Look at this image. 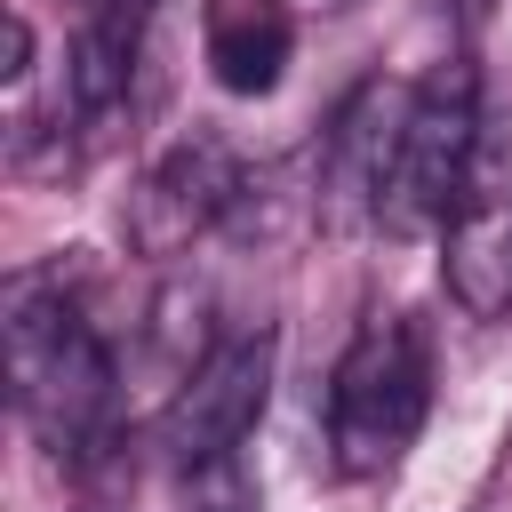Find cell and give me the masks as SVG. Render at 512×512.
Listing matches in <instances>:
<instances>
[{"label": "cell", "mask_w": 512, "mask_h": 512, "mask_svg": "<svg viewBox=\"0 0 512 512\" xmlns=\"http://www.w3.org/2000/svg\"><path fill=\"white\" fill-rule=\"evenodd\" d=\"M432 408V344L408 312H368L328 368V448L344 480H384Z\"/></svg>", "instance_id": "obj_2"}, {"label": "cell", "mask_w": 512, "mask_h": 512, "mask_svg": "<svg viewBox=\"0 0 512 512\" xmlns=\"http://www.w3.org/2000/svg\"><path fill=\"white\" fill-rule=\"evenodd\" d=\"M0 80H8V88L32 80V24H24L16 8H8V64H0Z\"/></svg>", "instance_id": "obj_10"}, {"label": "cell", "mask_w": 512, "mask_h": 512, "mask_svg": "<svg viewBox=\"0 0 512 512\" xmlns=\"http://www.w3.org/2000/svg\"><path fill=\"white\" fill-rule=\"evenodd\" d=\"M272 368H280V336L272 328H240V336H216L168 392L160 408V448L200 472V464H224L240 456V440L256 432L264 400H272Z\"/></svg>", "instance_id": "obj_4"}, {"label": "cell", "mask_w": 512, "mask_h": 512, "mask_svg": "<svg viewBox=\"0 0 512 512\" xmlns=\"http://www.w3.org/2000/svg\"><path fill=\"white\" fill-rule=\"evenodd\" d=\"M8 384L56 464L104 472L120 448V360L64 272L8 280Z\"/></svg>", "instance_id": "obj_1"}, {"label": "cell", "mask_w": 512, "mask_h": 512, "mask_svg": "<svg viewBox=\"0 0 512 512\" xmlns=\"http://www.w3.org/2000/svg\"><path fill=\"white\" fill-rule=\"evenodd\" d=\"M240 192H248V168H240L216 136H184V144H168V152L144 168V184L128 192V248H136V256H184L200 232L232 224Z\"/></svg>", "instance_id": "obj_6"}, {"label": "cell", "mask_w": 512, "mask_h": 512, "mask_svg": "<svg viewBox=\"0 0 512 512\" xmlns=\"http://www.w3.org/2000/svg\"><path fill=\"white\" fill-rule=\"evenodd\" d=\"M408 96L400 80H360L328 128H320V160H312V224L328 232H368L384 224V192H392V160H400V128H408Z\"/></svg>", "instance_id": "obj_5"}, {"label": "cell", "mask_w": 512, "mask_h": 512, "mask_svg": "<svg viewBox=\"0 0 512 512\" xmlns=\"http://www.w3.org/2000/svg\"><path fill=\"white\" fill-rule=\"evenodd\" d=\"M200 48H208V72L224 96H272L288 80V56H296L288 0H208Z\"/></svg>", "instance_id": "obj_8"}, {"label": "cell", "mask_w": 512, "mask_h": 512, "mask_svg": "<svg viewBox=\"0 0 512 512\" xmlns=\"http://www.w3.org/2000/svg\"><path fill=\"white\" fill-rule=\"evenodd\" d=\"M472 176H480V72H472V56H448L408 96V128H400V160H392V192H384V232L448 224V208L464 200Z\"/></svg>", "instance_id": "obj_3"}, {"label": "cell", "mask_w": 512, "mask_h": 512, "mask_svg": "<svg viewBox=\"0 0 512 512\" xmlns=\"http://www.w3.org/2000/svg\"><path fill=\"white\" fill-rule=\"evenodd\" d=\"M144 24H152V0H96L88 8V24L72 32V64H64V96H72L80 120H112L120 112L136 48H144Z\"/></svg>", "instance_id": "obj_9"}, {"label": "cell", "mask_w": 512, "mask_h": 512, "mask_svg": "<svg viewBox=\"0 0 512 512\" xmlns=\"http://www.w3.org/2000/svg\"><path fill=\"white\" fill-rule=\"evenodd\" d=\"M80 512H120V504H80Z\"/></svg>", "instance_id": "obj_11"}, {"label": "cell", "mask_w": 512, "mask_h": 512, "mask_svg": "<svg viewBox=\"0 0 512 512\" xmlns=\"http://www.w3.org/2000/svg\"><path fill=\"white\" fill-rule=\"evenodd\" d=\"M440 280L472 320L512 312V200L488 192L480 176L464 184V200L440 224Z\"/></svg>", "instance_id": "obj_7"}]
</instances>
